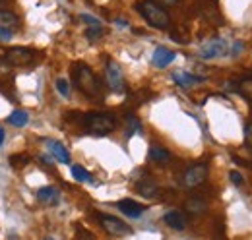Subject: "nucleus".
<instances>
[{
  "label": "nucleus",
  "instance_id": "nucleus-1",
  "mask_svg": "<svg viewBox=\"0 0 252 240\" xmlns=\"http://www.w3.org/2000/svg\"><path fill=\"white\" fill-rule=\"evenodd\" d=\"M72 80H74V86L82 91L86 97H99L101 95V82L97 80V76L94 74V70L84 64V62H76L72 66Z\"/></svg>",
  "mask_w": 252,
  "mask_h": 240
},
{
  "label": "nucleus",
  "instance_id": "nucleus-2",
  "mask_svg": "<svg viewBox=\"0 0 252 240\" xmlns=\"http://www.w3.org/2000/svg\"><path fill=\"white\" fill-rule=\"evenodd\" d=\"M136 10H138V14L154 28V30H169L171 28V16H169V12L158 4L156 0H140V2H136Z\"/></svg>",
  "mask_w": 252,
  "mask_h": 240
},
{
  "label": "nucleus",
  "instance_id": "nucleus-3",
  "mask_svg": "<svg viewBox=\"0 0 252 240\" xmlns=\"http://www.w3.org/2000/svg\"><path fill=\"white\" fill-rule=\"evenodd\" d=\"M82 124L88 132L97 134V136H107L111 132H115L117 128V119L109 113H88L84 115Z\"/></svg>",
  "mask_w": 252,
  "mask_h": 240
},
{
  "label": "nucleus",
  "instance_id": "nucleus-4",
  "mask_svg": "<svg viewBox=\"0 0 252 240\" xmlns=\"http://www.w3.org/2000/svg\"><path fill=\"white\" fill-rule=\"evenodd\" d=\"M97 219H99L103 231L107 235H111V237H128V235H132L130 225H126L125 221H121L115 215H103L101 213V215H97Z\"/></svg>",
  "mask_w": 252,
  "mask_h": 240
},
{
  "label": "nucleus",
  "instance_id": "nucleus-5",
  "mask_svg": "<svg viewBox=\"0 0 252 240\" xmlns=\"http://www.w3.org/2000/svg\"><path fill=\"white\" fill-rule=\"evenodd\" d=\"M208 175H210L208 163L190 165L189 169L185 171V175H183V184H185L187 188H198V186H202V184L208 180Z\"/></svg>",
  "mask_w": 252,
  "mask_h": 240
},
{
  "label": "nucleus",
  "instance_id": "nucleus-6",
  "mask_svg": "<svg viewBox=\"0 0 252 240\" xmlns=\"http://www.w3.org/2000/svg\"><path fill=\"white\" fill-rule=\"evenodd\" d=\"M37 59V53L28 47H12L4 53V62L10 66H28Z\"/></svg>",
  "mask_w": 252,
  "mask_h": 240
},
{
  "label": "nucleus",
  "instance_id": "nucleus-7",
  "mask_svg": "<svg viewBox=\"0 0 252 240\" xmlns=\"http://www.w3.org/2000/svg\"><path fill=\"white\" fill-rule=\"evenodd\" d=\"M229 51V43L221 37H216V39H210L208 43H204L200 47V59L204 60H214V59H221L225 57Z\"/></svg>",
  "mask_w": 252,
  "mask_h": 240
},
{
  "label": "nucleus",
  "instance_id": "nucleus-8",
  "mask_svg": "<svg viewBox=\"0 0 252 240\" xmlns=\"http://www.w3.org/2000/svg\"><path fill=\"white\" fill-rule=\"evenodd\" d=\"M105 76H107L109 88L115 91V93H123V91H125V76H123L121 66H119L115 60H109V62H107Z\"/></svg>",
  "mask_w": 252,
  "mask_h": 240
},
{
  "label": "nucleus",
  "instance_id": "nucleus-9",
  "mask_svg": "<svg viewBox=\"0 0 252 240\" xmlns=\"http://www.w3.org/2000/svg\"><path fill=\"white\" fill-rule=\"evenodd\" d=\"M163 223L173 231H185L189 227V215L183 211H169L163 215Z\"/></svg>",
  "mask_w": 252,
  "mask_h": 240
},
{
  "label": "nucleus",
  "instance_id": "nucleus-10",
  "mask_svg": "<svg viewBox=\"0 0 252 240\" xmlns=\"http://www.w3.org/2000/svg\"><path fill=\"white\" fill-rule=\"evenodd\" d=\"M117 208L121 210V213H125L126 217H130V219H138V217H142L144 211H146V206H144V204H138L136 200H130V198L117 202Z\"/></svg>",
  "mask_w": 252,
  "mask_h": 240
},
{
  "label": "nucleus",
  "instance_id": "nucleus-11",
  "mask_svg": "<svg viewBox=\"0 0 252 240\" xmlns=\"http://www.w3.org/2000/svg\"><path fill=\"white\" fill-rule=\"evenodd\" d=\"M175 59H177V53L171 51V49H167V47H158L154 51V55H152V62L158 68H167Z\"/></svg>",
  "mask_w": 252,
  "mask_h": 240
},
{
  "label": "nucleus",
  "instance_id": "nucleus-12",
  "mask_svg": "<svg viewBox=\"0 0 252 240\" xmlns=\"http://www.w3.org/2000/svg\"><path fill=\"white\" fill-rule=\"evenodd\" d=\"M35 196H37L39 202H43V204H47V206H59V204H61V192H59L57 188H53V186H43V188H39Z\"/></svg>",
  "mask_w": 252,
  "mask_h": 240
},
{
  "label": "nucleus",
  "instance_id": "nucleus-13",
  "mask_svg": "<svg viewBox=\"0 0 252 240\" xmlns=\"http://www.w3.org/2000/svg\"><path fill=\"white\" fill-rule=\"evenodd\" d=\"M173 82H175L179 88H192V86H196V84L206 82V78L194 76V74H190V72H175V74H173Z\"/></svg>",
  "mask_w": 252,
  "mask_h": 240
},
{
  "label": "nucleus",
  "instance_id": "nucleus-14",
  "mask_svg": "<svg viewBox=\"0 0 252 240\" xmlns=\"http://www.w3.org/2000/svg\"><path fill=\"white\" fill-rule=\"evenodd\" d=\"M136 192L144 198H158L159 184L154 179H142L136 184Z\"/></svg>",
  "mask_w": 252,
  "mask_h": 240
},
{
  "label": "nucleus",
  "instance_id": "nucleus-15",
  "mask_svg": "<svg viewBox=\"0 0 252 240\" xmlns=\"http://www.w3.org/2000/svg\"><path fill=\"white\" fill-rule=\"evenodd\" d=\"M47 148H49V151H51V155L59 161V163H63V165H70V153H68V150L64 148L61 142H57V140H49L47 142Z\"/></svg>",
  "mask_w": 252,
  "mask_h": 240
},
{
  "label": "nucleus",
  "instance_id": "nucleus-16",
  "mask_svg": "<svg viewBox=\"0 0 252 240\" xmlns=\"http://www.w3.org/2000/svg\"><path fill=\"white\" fill-rule=\"evenodd\" d=\"M229 86H231V90L239 91L245 99H249L252 103V76H247V78H243L239 82H231Z\"/></svg>",
  "mask_w": 252,
  "mask_h": 240
},
{
  "label": "nucleus",
  "instance_id": "nucleus-17",
  "mask_svg": "<svg viewBox=\"0 0 252 240\" xmlns=\"http://www.w3.org/2000/svg\"><path fill=\"white\" fill-rule=\"evenodd\" d=\"M185 210L192 213V215H204L206 211H208V202L204 200V198H198V196H194V198H190L187 200V204H185Z\"/></svg>",
  "mask_w": 252,
  "mask_h": 240
},
{
  "label": "nucleus",
  "instance_id": "nucleus-18",
  "mask_svg": "<svg viewBox=\"0 0 252 240\" xmlns=\"http://www.w3.org/2000/svg\"><path fill=\"white\" fill-rule=\"evenodd\" d=\"M148 157L154 163H159V165H165V163L171 161V153L165 150V148H161V146H152L150 151H148Z\"/></svg>",
  "mask_w": 252,
  "mask_h": 240
},
{
  "label": "nucleus",
  "instance_id": "nucleus-19",
  "mask_svg": "<svg viewBox=\"0 0 252 240\" xmlns=\"http://www.w3.org/2000/svg\"><path fill=\"white\" fill-rule=\"evenodd\" d=\"M28 122H30V115L26 111H22V109L12 111L10 117H8V124H12L16 128H24V126H28Z\"/></svg>",
  "mask_w": 252,
  "mask_h": 240
},
{
  "label": "nucleus",
  "instance_id": "nucleus-20",
  "mask_svg": "<svg viewBox=\"0 0 252 240\" xmlns=\"http://www.w3.org/2000/svg\"><path fill=\"white\" fill-rule=\"evenodd\" d=\"M72 177L78 180V182H90V184H94V177H92V173L90 171H86L84 167H80V165H72Z\"/></svg>",
  "mask_w": 252,
  "mask_h": 240
},
{
  "label": "nucleus",
  "instance_id": "nucleus-21",
  "mask_svg": "<svg viewBox=\"0 0 252 240\" xmlns=\"http://www.w3.org/2000/svg\"><path fill=\"white\" fill-rule=\"evenodd\" d=\"M126 124H128V126H126V136H128V138L142 132V124H140V120L136 119L134 115H128V117H126Z\"/></svg>",
  "mask_w": 252,
  "mask_h": 240
},
{
  "label": "nucleus",
  "instance_id": "nucleus-22",
  "mask_svg": "<svg viewBox=\"0 0 252 240\" xmlns=\"http://www.w3.org/2000/svg\"><path fill=\"white\" fill-rule=\"evenodd\" d=\"M0 24H2V28L18 26V16L14 12H10V10H0Z\"/></svg>",
  "mask_w": 252,
  "mask_h": 240
},
{
  "label": "nucleus",
  "instance_id": "nucleus-23",
  "mask_svg": "<svg viewBox=\"0 0 252 240\" xmlns=\"http://www.w3.org/2000/svg\"><path fill=\"white\" fill-rule=\"evenodd\" d=\"M80 20L88 26V30H103V24L92 14H80Z\"/></svg>",
  "mask_w": 252,
  "mask_h": 240
},
{
  "label": "nucleus",
  "instance_id": "nucleus-24",
  "mask_svg": "<svg viewBox=\"0 0 252 240\" xmlns=\"http://www.w3.org/2000/svg\"><path fill=\"white\" fill-rule=\"evenodd\" d=\"M55 86H57V91H59L63 97H70V84H68V80H64V78H59Z\"/></svg>",
  "mask_w": 252,
  "mask_h": 240
},
{
  "label": "nucleus",
  "instance_id": "nucleus-25",
  "mask_svg": "<svg viewBox=\"0 0 252 240\" xmlns=\"http://www.w3.org/2000/svg\"><path fill=\"white\" fill-rule=\"evenodd\" d=\"M10 163H12V167H26L30 163V155H12Z\"/></svg>",
  "mask_w": 252,
  "mask_h": 240
},
{
  "label": "nucleus",
  "instance_id": "nucleus-26",
  "mask_svg": "<svg viewBox=\"0 0 252 240\" xmlns=\"http://www.w3.org/2000/svg\"><path fill=\"white\" fill-rule=\"evenodd\" d=\"M103 33H105V30H88L86 31V37H88L90 41H97V39H101Z\"/></svg>",
  "mask_w": 252,
  "mask_h": 240
},
{
  "label": "nucleus",
  "instance_id": "nucleus-27",
  "mask_svg": "<svg viewBox=\"0 0 252 240\" xmlns=\"http://www.w3.org/2000/svg\"><path fill=\"white\" fill-rule=\"evenodd\" d=\"M245 144L252 150V124L245 126Z\"/></svg>",
  "mask_w": 252,
  "mask_h": 240
},
{
  "label": "nucleus",
  "instance_id": "nucleus-28",
  "mask_svg": "<svg viewBox=\"0 0 252 240\" xmlns=\"http://www.w3.org/2000/svg\"><path fill=\"white\" fill-rule=\"evenodd\" d=\"M78 239L80 240H95V237L90 233V231H86V229L78 227Z\"/></svg>",
  "mask_w": 252,
  "mask_h": 240
},
{
  "label": "nucleus",
  "instance_id": "nucleus-29",
  "mask_svg": "<svg viewBox=\"0 0 252 240\" xmlns=\"http://www.w3.org/2000/svg\"><path fill=\"white\" fill-rule=\"evenodd\" d=\"M229 179H231V182H233L235 186H243V177H241V173L231 171V173H229Z\"/></svg>",
  "mask_w": 252,
  "mask_h": 240
},
{
  "label": "nucleus",
  "instance_id": "nucleus-30",
  "mask_svg": "<svg viewBox=\"0 0 252 240\" xmlns=\"http://www.w3.org/2000/svg\"><path fill=\"white\" fill-rule=\"evenodd\" d=\"M12 37H14V31L0 26V41H10Z\"/></svg>",
  "mask_w": 252,
  "mask_h": 240
},
{
  "label": "nucleus",
  "instance_id": "nucleus-31",
  "mask_svg": "<svg viewBox=\"0 0 252 240\" xmlns=\"http://www.w3.org/2000/svg\"><path fill=\"white\" fill-rule=\"evenodd\" d=\"M233 161H235L239 167H247V169H251V171H252V163H251V161H247V159H241V157H237V155H233Z\"/></svg>",
  "mask_w": 252,
  "mask_h": 240
},
{
  "label": "nucleus",
  "instance_id": "nucleus-32",
  "mask_svg": "<svg viewBox=\"0 0 252 240\" xmlns=\"http://www.w3.org/2000/svg\"><path fill=\"white\" fill-rule=\"evenodd\" d=\"M4 138H6V132L0 128V148H2V144H4Z\"/></svg>",
  "mask_w": 252,
  "mask_h": 240
},
{
  "label": "nucleus",
  "instance_id": "nucleus-33",
  "mask_svg": "<svg viewBox=\"0 0 252 240\" xmlns=\"http://www.w3.org/2000/svg\"><path fill=\"white\" fill-rule=\"evenodd\" d=\"M117 26H119V28H126L128 24H126L125 20H117Z\"/></svg>",
  "mask_w": 252,
  "mask_h": 240
},
{
  "label": "nucleus",
  "instance_id": "nucleus-34",
  "mask_svg": "<svg viewBox=\"0 0 252 240\" xmlns=\"http://www.w3.org/2000/svg\"><path fill=\"white\" fill-rule=\"evenodd\" d=\"M6 2L8 0H0V10H6Z\"/></svg>",
  "mask_w": 252,
  "mask_h": 240
},
{
  "label": "nucleus",
  "instance_id": "nucleus-35",
  "mask_svg": "<svg viewBox=\"0 0 252 240\" xmlns=\"http://www.w3.org/2000/svg\"><path fill=\"white\" fill-rule=\"evenodd\" d=\"M161 2H167V4H177L179 0H161Z\"/></svg>",
  "mask_w": 252,
  "mask_h": 240
},
{
  "label": "nucleus",
  "instance_id": "nucleus-36",
  "mask_svg": "<svg viewBox=\"0 0 252 240\" xmlns=\"http://www.w3.org/2000/svg\"><path fill=\"white\" fill-rule=\"evenodd\" d=\"M45 240H55V239H45Z\"/></svg>",
  "mask_w": 252,
  "mask_h": 240
}]
</instances>
